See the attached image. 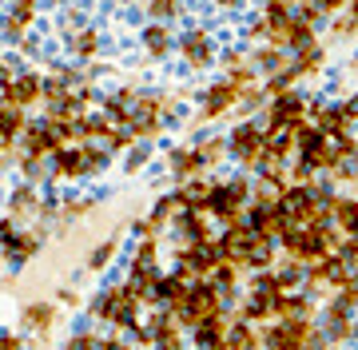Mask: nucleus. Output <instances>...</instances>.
<instances>
[{"label":"nucleus","mask_w":358,"mask_h":350,"mask_svg":"<svg viewBox=\"0 0 358 350\" xmlns=\"http://www.w3.org/2000/svg\"><path fill=\"white\" fill-rule=\"evenodd\" d=\"M267 347L271 350H303V347H310V323L307 319H282V323L267 335Z\"/></svg>","instance_id":"f257e3e1"},{"label":"nucleus","mask_w":358,"mask_h":350,"mask_svg":"<svg viewBox=\"0 0 358 350\" xmlns=\"http://www.w3.org/2000/svg\"><path fill=\"white\" fill-rule=\"evenodd\" d=\"M231 152L239 159H247V163H259V159L267 156V136L255 124H243V128H235V136H231Z\"/></svg>","instance_id":"f03ea898"},{"label":"nucleus","mask_w":358,"mask_h":350,"mask_svg":"<svg viewBox=\"0 0 358 350\" xmlns=\"http://www.w3.org/2000/svg\"><path fill=\"white\" fill-rule=\"evenodd\" d=\"M247 199V183H227V187H215L211 191V211H215L219 219H227L231 227L239 223V207H243Z\"/></svg>","instance_id":"7ed1b4c3"},{"label":"nucleus","mask_w":358,"mask_h":350,"mask_svg":"<svg viewBox=\"0 0 358 350\" xmlns=\"http://www.w3.org/2000/svg\"><path fill=\"white\" fill-rule=\"evenodd\" d=\"M239 84H215V88L207 92V116H219V112H227L235 104V96H239Z\"/></svg>","instance_id":"20e7f679"},{"label":"nucleus","mask_w":358,"mask_h":350,"mask_svg":"<svg viewBox=\"0 0 358 350\" xmlns=\"http://www.w3.org/2000/svg\"><path fill=\"white\" fill-rule=\"evenodd\" d=\"M183 52L192 56V64H207L211 60V44H207L203 32H192V36L183 40Z\"/></svg>","instance_id":"39448f33"},{"label":"nucleus","mask_w":358,"mask_h":350,"mask_svg":"<svg viewBox=\"0 0 358 350\" xmlns=\"http://www.w3.org/2000/svg\"><path fill=\"white\" fill-rule=\"evenodd\" d=\"M128 295H115L112 302H108V319H115V323H128Z\"/></svg>","instance_id":"423d86ee"},{"label":"nucleus","mask_w":358,"mask_h":350,"mask_svg":"<svg viewBox=\"0 0 358 350\" xmlns=\"http://www.w3.org/2000/svg\"><path fill=\"white\" fill-rule=\"evenodd\" d=\"M13 96H16V100H32V96H36V84H32V80H20Z\"/></svg>","instance_id":"0eeeda50"},{"label":"nucleus","mask_w":358,"mask_h":350,"mask_svg":"<svg viewBox=\"0 0 358 350\" xmlns=\"http://www.w3.org/2000/svg\"><path fill=\"white\" fill-rule=\"evenodd\" d=\"M148 44H152L155 52H159V48H167V36L159 32V28H155V32H148Z\"/></svg>","instance_id":"6e6552de"},{"label":"nucleus","mask_w":358,"mask_h":350,"mask_svg":"<svg viewBox=\"0 0 358 350\" xmlns=\"http://www.w3.org/2000/svg\"><path fill=\"white\" fill-rule=\"evenodd\" d=\"M307 350H331V347H327V342H310Z\"/></svg>","instance_id":"1a4fd4ad"},{"label":"nucleus","mask_w":358,"mask_h":350,"mask_svg":"<svg viewBox=\"0 0 358 350\" xmlns=\"http://www.w3.org/2000/svg\"><path fill=\"white\" fill-rule=\"evenodd\" d=\"M350 20H355V24H358V4H350Z\"/></svg>","instance_id":"9d476101"},{"label":"nucleus","mask_w":358,"mask_h":350,"mask_svg":"<svg viewBox=\"0 0 358 350\" xmlns=\"http://www.w3.org/2000/svg\"><path fill=\"white\" fill-rule=\"evenodd\" d=\"M0 350H13V342H4V347H0Z\"/></svg>","instance_id":"9b49d317"}]
</instances>
